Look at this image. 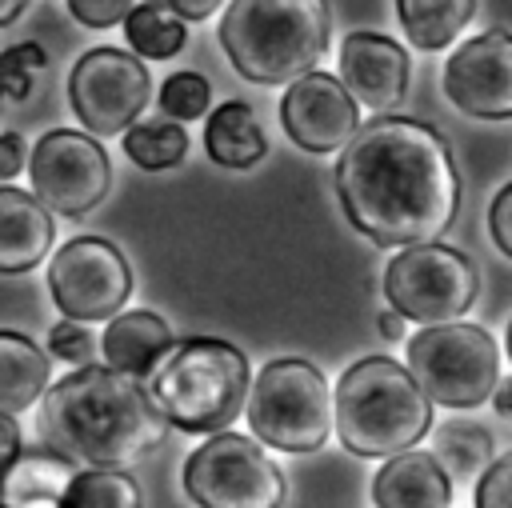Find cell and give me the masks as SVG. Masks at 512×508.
Instances as JSON below:
<instances>
[{
    "label": "cell",
    "instance_id": "5",
    "mask_svg": "<svg viewBox=\"0 0 512 508\" xmlns=\"http://www.w3.org/2000/svg\"><path fill=\"white\" fill-rule=\"evenodd\" d=\"M328 32V0H232L220 20V44L252 84H292L308 76L328 48Z\"/></svg>",
    "mask_w": 512,
    "mask_h": 508
},
{
    "label": "cell",
    "instance_id": "7",
    "mask_svg": "<svg viewBox=\"0 0 512 508\" xmlns=\"http://www.w3.org/2000/svg\"><path fill=\"white\" fill-rule=\"evenodd\" d=\"M408 372L432 404L476 408L500 384L496 340L476 324H432L408 336Z\"/></svg>",
    "mask_w": 512,
    "mask_h": 508
},
{
    "label": "cell",
    "instance_id": "16",
    "mask_svg": "<svg viewBox=\"0 0 512 508\" xmlns=\"http://www.w3.org/2000/svg\"><path fill=\"white\" fill-rule=\"evenodd\" d=\"M172 328L152 312V308H132L108 320L100 348H104V364L136 384H144L156 364L172 352Z\"/></svg>",
    "mask_w": 512,
    "mask_h": 508
},
{
    "label": "cell",
    "instance_id": "31",
    "mask_svg": "<svg viewBox=\"0 0 512 508\" xmlns=\"http://www.w3.org/2000/svg\"><path fill=\"white\" fill-rule=\"evenodd\" d=\"M136 4L132 0H68V12L84 24V28H112L120 24Z\"/></svg>",
    "mask_w": 512,
    "mask_h": 508
},
{
    "label": "cell",
    "instance_id": "1",
    "mask_svg": "<svg viewBox=\"0 0 512 508\" xmlns=\"http://www.w3.org/2000/svg\"><path fill=\"white\" fill-rule=\"evenodd\" d=\"M336 196L356 232L384 248L436 244L460 208L448 140L412 116H376L340 148Z\"/></svg>",
    "mask_w": 512,
    "mask_h": 508
},
{
    "label": "cell",
    "instance_id": "24",
    "mask_svg": "<svg viewBox=\"0 0 512 508\" xmlns=\"http://www.w3.org/2000/svg\"><path fill=\"white\" fill-rule=\"evenodd\" d=\"M432 456L448 476H484L492 464V432L484 424L448 420L432 440Z\"/></svg>",
    "mask_w": 512,
    "mask_h": 508
},
{
    "label": "cell",
    "instance_id": "10",
    "mask_svg": "<svg viewBox=\"0 0 512 508\" xmlns=\"http://www.w3.org/2000/svg\"><path fill=\"white\" fill-rule=\"evenodd\" d=\"M152 96V80L140 56L124 48H88L68 76V100L88 136H124Z\"/></svg>",
    "mask_w": 512,
    "mask_h": 508
},
{
    "label": "cell",
    "instance_id": "4",
    "mask_svg": "<svg viewBox=\"0 0 512 508\" xmlns=\"http://www.w3.org/2000/svg\"><path fill=\"white\" fill-rule=\"evenodd\" d=\"M252 388L248 356L216 336H188L144 380V392L164 424L180 432H228Z\"/></svg>",
    "mask_w": 512,
    "mask_h": 508
},
{
    "label": "cell",
    "instance_id": "38",
    "mask_svg": "<svg viewBox=\"0 0 512 508\" xmlns=\"http://www.w3.org/2000/svg\"><path fill=\"white\" fill-rule=\"evenodd\" d=\"M24 4H28V0H0V28L12 24V20L24 12Z\"/></svg>",
    "mask_w": 512,
    "mask_h": 508
},
{
    "label": "cell",
    "instance_id": "35",
    "mask_svg": "<svg viewBox=\"0 0 512 508\" xmlns=\"http://www.w3.org/2000/svg\"><path fill=\"white\" fill-rule=\"evenodd\" d=\"M180 20H208L224 0H164Z\"/></svg>",
    "mask_w": 512,
    "mask_h": 508
},
{
    "label": "cell",
    "instance_id": "18",
    "mask_svg": "<svg viewBox=\"0 0 512 508\" xmlns=\"http://www.w3.org/2000/svg\"><path fill=\"white\" fill-rule=\"evenodd\" d=\"M372 504L376 508H448L452 504V476L436 464L432 452L408 448L372 480Z\"/></svg>",
    "mask_w": 512,
    "mask_h": 508
},
{
    "label": "cell",
    "instance_id": "37",
    "mask_svg": "<svg viewBox=\"0 0 512 508\" xmlns=\"http://www.w3.org/2000/svg\"><path fill=\"white\" fill-rule=\"evenodd\" d=\"M380 336L384 340H400L404 336V316L400 312H384L380 316Z\"/></svg>",
    "mask_w": 512,
    "mask_h": 508
},
{
    "label": "cell",
    "instance_id": "25",
    "mask_svg": "<svg viewBox=\"0 0 512 508\" xmlns=\"http://www.w3.org/2000/svg\"><path fill=\"white\" fill-rule=\"evenodd\" d=\"M124 152L144 172L176 168L188 156V132L176 120H136L124 132Z\"/></svg>",
    "mask_w": 512,
    "mask_h": 508
},
{
    "label": "cell",
    "instance_id": "9",
    "mask_svg": "<svg viewBox=\"0 0 512 508\" xmlns=\"http://www.w3.org/2000/svg\"><path fill=\"white\" fill-rule=\"evenodd\" d=\"M184 492L200 508H280L284 476L260 440L216 432L184 460Z\"/></svg>",
    "mask_w": 512,
    "mask_h": 508
},
{
    "label": "cell",
    "instance_id": "11",
    "mask_svg": "<svg viewBox=\"0 0 512 508\" xmlns=\"http://www.w3.org/2000/svg\"><path fill=\"white\" fill-rule=\"evenodd\" d=\"M28 176H32V196L52 216L76 220L108 196L112 164H108V152L96 144V136L52 128L28 152Z\"/></svg>",
    "mask_w": 512,
    "mask_h": 508
},
{
    "label": "cell",
    "instance_id": "34",
    "mask_svg": "<svg viewBox=\"0 0 512 508\" xmlns=\"http://www.w3.org/2000/svg\"><path fill=\"white\" fill-rule=\"evenodd\" d=\"M28 164V144L20 132H0V180H12Z\"/></svg>",
    "mask_w": 512,
    "mask_h": 508
},
{
    "label": "cell",
    "instance_id": "27",
    "mask_svg": "<svg viewBox=\"0 0 512 508\" xmlns=\"http://www.w3.org/2000/svg\"><path fill=\"white\" fill-rule=\"evenodd\" d=\"M208 100H212V84L200 76V72H172L164 84H160V112L164 120H200L208 112Z\"/></svg>",
    "mask_w": 512,
    "mask_h": 508
},
{
    "label": "cell",
    "instance_id": "15",
    "mask_svg": "<svg viewBox=\"0 0 512 508\" xmlns=\"http://www.w3.org/2000/svg\"><path fill=\"white\" fill-rule=\"evenodd\" d=\"M340 84L348 96L388 116L408 96V52L380 32H352L340 44Z\"/></svg>",
    "mask_w": 512,
    "mask_h": 508
},
{
    "label": "cell",
    "instance_id": "40",
    "mask_svg": "<svg viewBox=\"0 0 512 508\" xmlns=\"http://www.w3.org/2000/svg\"><path fill=\"white\" fill-rule=\"evenodd\" d=\"M0 508H4V504H0Z\"/></svg>",
    "mask_w": 512,
    "mask_h": 508
},
{
    "label": "cell",
    "instance_id": "12",
    "mask_svg": "<svg viewBox=\"0 0 512 508\" xmlns=\"http://www.w3.org/2000/svg\"><path fill=\"white\" fill-rule=\"evenodd\" d=\"M48 292L64 320H112L132 292V268L124 252L104 236H76L56 248L48 264Z\"/></svg>",
    "mask_w": 512,
    "mask_h": 508
},
{
    "label": "cell",
    "instance_id": "28",
    "mask_svg": "<svg viewBox=\"0 0 512 508\" xmlns=\"http://www.w3.org/2000/svg\"><path fill=\"white\" fill-rule=\"evenodd\" d=\"M44 64H48V56L36 40H24V44L0 52V108L12 104V100H28L32 80Z\"/></svg>",
    "mask_w": 512,
    "mask_h": 508
},
{
    "label": "cell",
    "instance_id": "29",
    "mask_svg": "<svg viewBox=\"0 0 512 508\" xmlns=\"http://www.w3.org/2000/svg\"><path fill=\"white\" fill-rule=\"evenodd\" d=\"M48 352L60 356V360H68V364H76V368H88L92 364V352H96V340H92V332L84 324L60 320V324L48 328Z\"/></svg>",
    "mask_w": 512,
    "mask_h": 508
},
{
    "label": "cell",
    "instance_id": "3",
    "mask_svg": "<svg viewBox=\"0 0 512 508\" xmlns=\"http://www.w3.org/2000/svg\"><path fill=\"white\" fill-rule=\"evenodd\" d=\"M332 424L348 452L392 460L432 428V400L412 372L388 356H364L336 380Z\"/></svg>",
    "mask_w": 512,
    "mask_h": 508
},
{
    "label": "cell",
    "instance_id": "6",
    "mask_svg": "<svg viewBox=\"0 0 512 508\" xmlns=\"http://www.w3.org/2000/svg\"><path fill=\"white\" fill-rule=\"evenodd\" d=\"M260 444L280 452H316L332 432V400L316 364L300 356L272 360L256 372L244 404Z\"/></svg>",
    "mask_w": 512,
    "mask_h": 508
},
{
    "label": "cell",
    "instance_id": "22",
    "mask_svg": "<svg viewBox=\"0 0 512 508\" xmlns=\"http://www.w3.org/2000/svg\"><path fill=\"white\" fill-rule=\"evenodd\" d=\"M472 8L476 0H396L404 36L424 52L448 48V40H456L472 20Z\"/></svg>",
    "mask_w": 512,
    "mask_h": 508
},
{
    "label": "cell",
    "instance_id": "21",
    "mask_svg": "<svg viewBox=\"0 0 512 508\" xmlns=\"http://www.w3.org/2000/svg\"><path fill=\"white\" fill-rule=\"evenodd\" d=\"M204 148L220 168H252L264 160L268 140L256 112L244 100H224L204 124Z\"/></svg>",
    "mask_w": 512,
    "mask_h": 508
},
{
    "label": "cell",
    "instance_id": "17",
    "mask_svg": "<svg viewBox=\"0 0 512 508\" xmlns=\"http://www.w3.org/2000/svg\"><path fill=\"white\" fill-rule=\"evenodd\" d=\"M56 240L52 212L20 188H0V272H32Z\"/></svg>",
    "mask_w": 512,
    "mask_h": 508
},
{
    "label": "cell",
    "instance_id": "39",
    "mask_svg": "<svg viewBox=\"0 0 512 508\" xmlns=\"http://www.w3.org/2000/svg\"><path fill=\"white\" fill-rule=\"evenodd\" d=\"M504 352H508V360H512V324H508V336H504Z\"/></svg>",
    "mask_w": 512,
    "mask_h": 508
},
{
    "label": "cell",
    "instance_id": "33",
    "mask_svg": "<svg viewBox=\"0 0 512 508\" xmlns=\"http://www.w3.org/2000/svg\"><path fill=\"white\" fill-rule=\"evenodd\" d=\"M24 456V436H20V424H16V416H8V412H0V484H4V476L12 472V464Z\"/></svg>",
    "mask_w": 512,
    "mask_h": 508
},
{
    "label": "cell",
    "instance_id": "14",
    "mask_svg": "<svg viewBox=\"0 0 512 508\" xmlns=\"http://www.w3.org/2000/svg\"><path fill=\"white\" fill-rule=\"evenodd\" d=\"M280 124L304 152H340L360 132V104L348 96L340 76L308 72L280 96Z\"/></svg>",
    "mask_w": 512,
    "mask_h": 508
},
{
    "label": "cell",
    "instance_id": "32",
    "mask_svg": "<svg viewBox=\"0 0 512 508\" xmlns=\"http://www.w3.org/2000/svg\"><path fill=\"white\" fill-rule=\"evenodd\" d=\"M488 232L504 256H512V184H504L488 208Z\"/></svg>",
    "mask_w": 512,
    "mask_h": 508
},
{
    "label": "cell",
    "instance_id": "30",
    "mask_svg": "<svg viewBox=\"0 0 512 508\" xmlns=\"http://www.w3.org/2000/svg\"><path fill=\"white\" fill-rule=\"evenodd\" d=\"M476 508H512V452L492 460L476 480Z\"/></svg>",
    "mask_w": 512,
    "mask_h": 508
},
{
    "label": "cell",
    "instance_id": "36",
    "mask_svg": "<svg viewBox=\"0 0 512 508\" xmlns=\"http://www.w3.org/2000/svg\"><path fill=\"white\" fill-rule=\"evenodd\" d=\"M492 400H496V412L512 420V376H504V380L496 384V392H492Z\"/></svg>",
    "mask_w": 512,
    "mask_h": 508
},
{
    "label": "cell",
    "instance_id": "2",
    "mask_svg": "<svg viewBox=\"0 0 512 508\" xmlns=\"http://www.w3.org/2000/svg\"><path fill=\"white\" fill-rule=\"evenodd\" d=\"M36 432L44 448L68 464L124 468L156 448L168 424L152 408L144 384L112 372L108 364H88L48 384Z\"/></svg>",
    "mask_w": 512,
    "mask_h": 508
},
{
    "label": "cell",
    "instance_id": "13",
    "mask_svg": "<svg viewBox=\"0 0 512 508\" xmlns=\"http://www.w3.org/2000/svg\"><path fill=\"white\" fill-rule=\"evenodd\" d=\"M448 100L480 120H512V32L488 28L464 40L444 64Z\"/></svg>",
    "mask_w": 512,
    "mask_h": 508
},
{
    "label": "cell",
    "instance_id": "8",
    "mask_svg": "<svg viewBox=\"0 0 512 508\" xmlns=\"http://www.w3.org/2000/svg\"><path fill=\"white\" fill-rule=\"evenodd\" d=\"M480 276L472 260L448 244H412L400 248L384 268V296L392 312L424 328L452 324L472 308Z\"/></svg>",
    "mask_w": 512,
    "mask_h": 508
},
{
    "label": "cell",
    "instance_id": "20",
    "mask_svg": "<svg viewBox=\"0 0 512 508\" xmlns=\"http://www.w3.org/2000/svg\"><path fill=\"white\" fill-rule=\"evenodd\" d=\"M76 468L60 460L56 452H24L12 472L0 484L4 508H64V492L72 484Z\"/></svg>",
    "mask_w": 512,
    "mask_h": 508
},
{
    "label": "cell",
    "instance_id": "26",
    "mask_svg": "<svg viewBox=\"0 0 512 508\" xmlns=\"http://www.w3.org/2000/svg\"><path fill=\"white\" fill-rule=\"evenodd\" d=\"M64 508H144V500L124 468H84L72 476Z\"/></svg>",
    "mask_w": 512,
    "mask_h": 508
},
{
    "label": "cell",
    "instance_id": "23",
    "mask_svg": "<svg viewBox=\"0 0 512 508\" xmlns=\"http://www.w3.org/2000/svg\"><path fill=\"white\" fill-rule=\"evenodd\" d=\"M124 36L132 56H148V60H168L184 48L188 40V24L164 4V0H144L124 16Z\"/></svg>",
    "mask_w": 512,
    "mask_h": 508
},
{
    "label": "cell",
    "instance_id": "19",
    "mask_svg": "<svg viewBox=\"0 0 512 508\" xmlns=\"http://www.w3.org/2000/svg\"><path fill=\"white\" fill-rule=\"evenodd\" d=\"M48 352L24 332L0 328V412L16 416L48 392Z\"/></svg>",
    "mask_w": 512,
    "mask_h": 508
}]
</instances>
